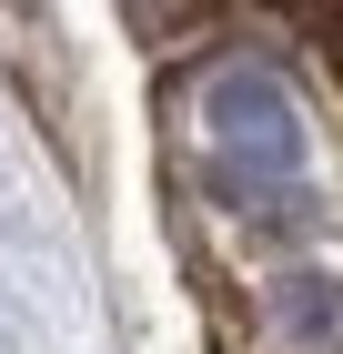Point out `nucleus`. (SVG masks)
Segmentation results:
<instances>
[{
  "mask_svg": "<svg viewBox=\"0 0 343 354\" xmlns=\"http://www.w3.org/2000/svg\"><path fill=\"white\" fill-rule=\"evenodd\" d=\"M202 132H212V162H222V192H242V203H273V192L303 183V122H293L283 82L253 61H233L202 91Z\"/></svg>",
  "mask_w": 343,
  "mask_h": 354,
  "instance_id": "1",
  "label": "nucleus"
},
{
  "mask_svg": "<svg viewBox=\"0 0 343 354\" xmlns=\"http://www.w3.org/2000/svg\"><path fill=\"white\" fill-rule=\"evenodd\" d=\"M273 304H283V324H293L303 354H333V344H343V283H333V273H313V263L283 273V294H273Z\"/></svg>",
  "mask_w": 343,
  "mask_h": 354,
  "instance_id": "2",
  "label": "nucleus"
},
{
  "mask_svg": "<svg viewBox=\"0 0 343 354\" xmlns=\"http://www.w3.org/2000/svg\"><path fill=\"white\" fill-rule=\"evenodd\" d=\"M283 10H293V21H313V30H333V41H343V0H283Z\"/></svg>",
  "mask_w": 343,
  "mask_h": 354,
  "instance_id": "3",
  "label": "nucleus"
}]
</instances>
